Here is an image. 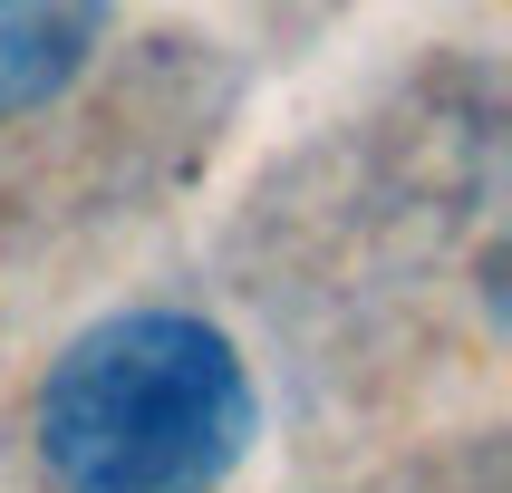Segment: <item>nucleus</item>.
I'll return each instance as SVG.
<instances>
[{"instance_id": "f03ea898", "label": "nucleus", "mask_w": 512, "mask_h": 493, "mask_svg": "<svg viewBox=\"0 0 512 493\" xmlns=\"http://www.w3.org/2000/svg\"><path fill=\"white\" fill-rule=\"evenodd\" d=\"M107 0H0V116L39 107L49 87L78 78Z\"/></svg>"}, {"instance_id": "f257e3e1", "label": "nucleus", "mask_w": 512, "mask_h": 493, "mask_svg": "<svg viewBox=\"0 0 512 493\" xmlns=\"http://www.w3.org/2000/svg\"><path fill=\"white\" fill-rule=\"evenodd\" d=\"M252 445V377L184 310L97 319L39 387V455L68 493H213Z\"/></svg>"}]
</instances>
